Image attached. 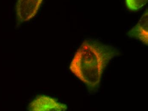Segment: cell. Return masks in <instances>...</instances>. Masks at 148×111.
<instances>
[{"label":"cell","mask_w":148,"mask_h":111,"mask_svg":"<svg viewBox=\"0 0 148 111\" xmlns=\"http://www.w3.org/2000/svg\"><path fill=\"white\" fill-rule=\"evenodd\" d=\"M44 0H17L15 7L16 20L18 24L26 23L38 13Z\"/></svg>","instance_id":"2"},{"label":"cell","mask_w":148,"mask_h":111,"mask_svg":"<svg viewBox=\"0 0 148 111\" xmlns=\"http://www.w3.org/2000/svg\"><path fill=\"white\" fill-rule=\"evenodd\" d=\"M119 55V50L112 46L86 39L76 51L69 69L89 91L94 92L99 88L106 67Z\"/></svg>","instance_id":"1"},{"label":"cell","mask_w":148,"mask_h":111,"mask_svg":"<svg viewBox=\"0 0 148 111\" xmlns=\"http://www.w3.org/2000/svg\"><path fill=\"white\" fill-rule=\"evenodd\" d=\"M67 106L51 97L45 95L38 96L30 103L29 110L31 111H64Z\"/></svg>","instance_id":"3"},{"label":"cell","mask_w":148,"mask_h":111,"mask_svg":"<svg viewBox=\"0 0 148 111\" xmlns=\"http://www.w3.org/2000/svg\"><path fill=\"white\" fill-rule=\"evenodd\" d=\"M126 6L132 11H138L146 5L148 0H126Z\"/></svg>","instance_id":"5"},{"label":"cell","mask_w":148,"mask_h":111,"mask_svg":"<svg viewBox=\"0 0 148 111\" xmlns=\"http://www.w3.org/2000/svg\"><path fill=\"white\" fill-rule=\"evenodd\" d=\"M148 9L143 13L138 22L128 32L129 37L136 39L145 45L148 44Z\"/></svg>","instance_id":"4"}]
</instances>
